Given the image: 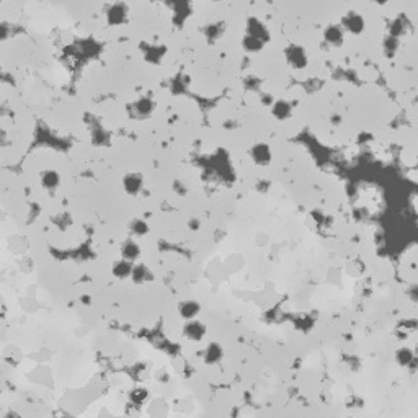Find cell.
<instances>
[{
	"instance_id": "6da1fadb",
	"label": "cell",
	"mask_w": 418,
	"mask_h": 418,
	"mask_svg": "<svg viewBox=\"0 0 418 418\" xmlns=\"http://www.w3.org/2000/svg\"><path fill=\"white\" fill-rule=\"evenodd\" d=\"M284 57H286V62L293 67V69H304L309 62L305 49L302 46H298V44L287 46L284 49Z\"/></svg>"
},
{
	"instance_id": "7a4b0ae2",
	"label": "cell",
	"mask_w": 418,
	"mask_h": 418,
	"mask_svg": "<svg viewBox=\"0 0 418 418\" xmlns=\"http://www.w3.org/2000/svg\"><path fill=\"white\" fill-rule=\"evenodd\" d=\"M341 26L351 34H361L365 31V18L356 12H348L341 20Z\"/></svg>"
},
{
	"instance_id": "3957f363",
	"label": "cell",
	"mask_w": 418,
	"mask_h": 418,
	"mask_svg": "<svg viewBox=\"0 0 418 418\" xmlns=\"http://www.w3.org/2000/svg\"><path fill=\"white\" fill-rule=\"evenodd\" d=\"M247 36H251V38L258 39L262 43H267L269 38V31L257 18H250V21L247 23Z\"/></svg>"
},
{
	"instance_id": "277c9868",
	"label": "cell",
	"mask_w": 418,
	"mask_h": 418,
	"mask_svg": "<svg viewBox=\"0 0 418 418\" xmlns=\"http://www.w3.org/2000/svg\"><path fill=\"white\" fill-rule=\"evenodd\" d=\"M250 155H251V160L257 165H268L269 162H271V149L263 142L251 147Z\"/></svg>"
},
{
	"instance_id": "5b68a950",
	"label": "cell",
	"mask_w": 418,
	"mask_h": 418,
	"mask_svg": "<svg viewBox=\"0 0 418 418\" xmlns=\"http://www.w3.org/2000/svg\"><path fill=\"white\" fill-rule=\"evenodd\" d=\"M325 41L332 44V46H341L343 44V31H341L340 26L330 25L325 30Z\"/></svg>"
},
{
	"instance_id": "8992f818",
	"label": "cell",
	"mask_w": 418,
	"mask_h": 418,
	"mask_svg": "<svg viewBox=\"0 0 418 418\" xmlns=\"http://www.w3.org/2000/svg\"><path fill=\"white\" fill-rule=\"evenodd\" d=\"M291 113H293V110H291V105L284 100H278L273 103V116H275L276 119H287L291 116Z\"/></svg>"
},
{
	"instance_id": "52a82bcc",
	"label": "cell",
	"mask_w": 418,
	"mask_h": 418,
	"mask_svg": "<svg viewBox=\"0 0 418 418\" xmlns=\"http://www.w3.org/2000/svg\"><path fill=\"white\" fill-rule=\"evenodd\" d=\"M124 188H126V191H128V193L136 195V193L141 191V188H142V177H141V175H137V173L126 175Z\"/></svg>"
},
{
	"instance_id": "ba28073f",
	"label": "cell",
	"mask_w": 418,
	"mask_h": 418,
	"mask_svg": "<svg viewBox=\"0 0 418 418\" xmlns=\"http://www.w3.org/2000/svg\"><path fill=\"white\" fill-rule=\"evenodd\" d=\"M126 18V7L123 3H116L111 7V10L108 12V20L110 23H121Z\"/></svg>"
},
{
	"instance_id": "9c48e42d",
	"label": "cell",
	"mask_w": 418,
	"mask_h": 418,
	"mask_svg": "<svg viewBox=\"0 0 418 418\" xmlns=\"http://www.w3.org/2000/svg\"><path fill=\"white\" fill-rule=\"evenodd\" d=\"M41 182L44 188L54 190V188H57V185H59V175L56 172H44L41 175Z\"/></svg>"
},
{
	"instance_id": "30bf717a",
	"label": "cell",
	"mask_w": 418,
	"mask_h": 418,
	"mask_svg": "<svg viewBox=\"0 0 418 418\" xmlns=\"http://www.w3.org/2000/svg\"><path fill=\"white\" fill-rule=\"evenodd\" d=\"M265 46V43H262V41H258V39H255V38H251V36H247L245 34V38H244V48H245V51H249V52H257V51H260V49H262Z\"/></svg>"
},
{
	"instance_id": "8fae6325",
	"label": "cell",
	"mask_w": 418,
	"mask_h": 418,
	"mask_svg": "<svg viewBox=\"0 0 418 418\" xmlns=\"http://www.w3.org/2000/svg\"><path fill=\"white\" fill-rule=\"evenodd\" d=\"M413 353L410 351V350H401V351L397 353V359H399V363H401L402 366H408L410 365V363L413 361Z\"/></svg>"
}]
</instances>
